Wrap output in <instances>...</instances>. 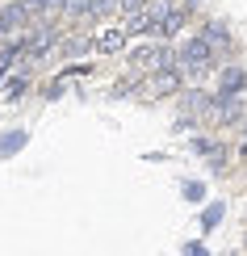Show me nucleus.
<instances>
[{"label": "nucleus", "instance_id": "11", "mask_svg": "<svg viewBox=\"0 0 247 256\" xmlns=\"http://www.w3.org/2000/svg\"><path fill=\"white\" fill-rule=\"evenodd\" d=\"M25 147V130H13V134H4V143H0V156H13Z\"/></svg>", "mask_w": 247, "mask_h": 256}, {"label": "nucleus", "instance_id": "5", "mask_svg": "<svg viewBox=\"0 0 247 256\" xmlns=\"http://www.w3.org/2000/svg\"><path fill=\"white\" fill-rule=\"evenodd\" d=\"M55 38H59L55 30H38V34H29V38H21V50H25L29 59H42V55H50V50L59 46Z\"/></svg>", "mask_w": 247, "mask_h": 256}, {"label": "nucleus", "instance_id": "8", "mask_svg": "<svg viewBox=\"0 0 247 256\" xmlns=\"http://www.w3.org/2000/svg\"><path fill=\"white\" fill-rule=\"evenodd\" d=\"M92 46H96V50H101V55H117V50H122V46H126V30H105V34H101V38H96V42H92Z\"/></svg>", "mask_w": 247, "mask_h": 256}, {"label": "nucleus", "instance_id": "2", "mask_svg": "<svg viewBox=\"0 0 247 256\" xmlns=\"http://www.w3.org/2000/svg\"><path fill=\"white\" fill-rule=\"evenodd\" d=\"M210 118L218 122V126H235V122H243V97L239 92H218L210 105Z\"/></svg>", "mask_w": 247, "mask_h": 256}, {"label": "nucleus", "instance_id": "4", "mask_svg": "<svg viewBox=\"0 0 247 256\" xmlns=\"http://www.w3.org/2000/svg\"><path fill=\"white\" fill-rule=\"evenodd\" d=\"M180 84H185V76H180L176 63H172V68H159V72H151V97H168V92H176Z\"/></svg>", "mask_w": 247, "mask_h": 256}, {"label": "nucleus", "instance_id": "17", "mask_svg": "<svg viewBox=\"0 0 247 256\" xmlns=\"http://www.w3.org/2000/svg\"><path fill=\"white\" fill-rule=\"evenodd\" d=\"M243 156H247V143H243Z\"/></svg>", "mask_w": 247, "mask_h": 256}, {"label": "nucleus", "instance_id": "15", "mask_svg": "<svg viewBox=\"0 0 247 256\" xmlns=\"http://www.w3.org/2000/svg\"><path fill=\"white\" fill-rule=\"evenodd\" d=\"M185 198L189 202H201V198H206V189H201V185H185Z\"/></svg>", "mask_w": 247, "mask_h": 256}, {"label": "nucleus", "instance_id": "6", "mask_svg": "<svg viewBox=\"0 0 247 256\" xmlns=\"http://www.w3.org/2000/svg\"><path fill=\"white\" fill-rule=\"evenodd\" d=\"M180 105H185V114H193V118H210L214 97H210V92H201V88H189L185 97H180Z\"/></svg>", "mask_w": 247, "mask_h": 256}, {"label": "nucleus", "instance_id": "12", "mask_svg": "<svg viewBox=\"0 0 247 256\" xmlns=\"http://www.w3.org/2000/svg\"><path fill=\"white\" fill-rule=\"evenodd\" d=\"M88 50V38H71V42H63V55H84Z\"/></svg>", "mask_w": 247, "mask_h": 256}, {"label": "nucleus", "instance_id": "9", "mask_svg": "<svg viewBox=\"0 0 247 256\" xmlns=\"http://www.w3.org/2000/svg\"><path fill=\"white\" fill-rule=\"evenodd\" d=\"M185 13H189V8H168V13H164V21H159V34H164V38H172V34H180V26H185Z\"/></svg>", "mask_w": 247, "mask_h": 256}, {"label": "nucleus", "instance_id": "10", "mask_svg": "<svg viewBox=\"0 0 247 256\" xmlns=\"http://www.w3.org/2000/svg\"><path fill=\"white\" fill-rule=\"evenodd\" d=\"M201 38H206V42H210V46H222V50H227V46H231V38H227V30H222V26H218V21H210V26H206V30H201Z\"/></svg>", "mask_w": 247, "mask_h": 256}, {"label": "nucleus", "instance_id": "3", "mask_svg": "<svg viewBox=\"0 0 247 256\" xmlns=\"http://www.w3.org/2000/svg\"><path fill=\"white\" fill-rule=\"evenodd\" d=\"M130 63H134V72H138V76H143V72L172 68V63H176V55H172L168 46H138L134 55H130Z\"/></svg>", "mask_w": 247, "mask_h": 256}, {"label": "nucleus", "instance_id": "7", "mask_svg": "<svg viewBox=\"0 0 247 256\" xmlns=\"http://www.w3.org/2000/svg\"><path fill=\"white\" fill-rule=\"evenodd\" d=\"M243 88H247V72H243V68H222L218 92H243Z\"/></svg>", "mask_w": 247, "mask_h": 256}, {"label": "nucleus", "instance_id": "16", "mask_svg": "<svg viewBox=\"0 0 247 256\" xmlns=\"http://www.w3.org/2000/svg\"><path fill=\"white\" fill-rule=\"evenodd\" d=\"M21 92H25V80H13V84H8V97H13V101L21 97Z\"/></svg>", "mask_w": 247, "mask_h": 256}, {"label": "nucleus", "instance_id": "13", "mask_svg": "<svg viewBox=\"0 0 247 256\" xmlns=\"http://www.w3.org/2000/svg\"><path fill=\"white\" fill-rule=\"evenodd\" d=\"M218 218H222V206H210L206 214H201V227H206V231H210V227H218Z\"/></svg>", "mask_w": 247, "mask_h": 256}, {"label": "nucleus", "instance_id": "1", "mask_svg": "<svg viewBox=\"0 0 247 256\" xmlns=\"http://www.w3.org/2000/svg\"><path fill=\"white\" fill-rule=\"evenodd\" d=\"M176 68H180V76H189V80L210 76V68H214V46H210L206 38H189L185 46H180V55H176Z\"/></svg>", "mask_w": 247, "mask_h": 256}, {"label": "nucleus", "instance_id": "14", "mask_svg": "<svg viewBox=\"0 0 247 256\" xmlns=\"http://www.w3.org/2000/svg\"><path fill=\"white\" fill-rule=\"evenodd\" d=\"M143 4H147V0H117V8H122L126 17H130V13H143Z\"/></svg>", "mask_w": 247, "mask_h": 256}]
</instances>
